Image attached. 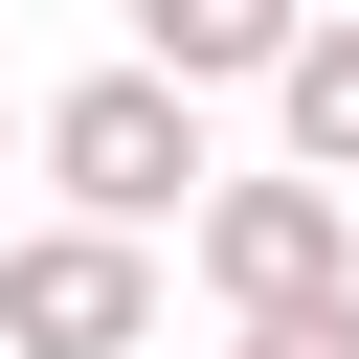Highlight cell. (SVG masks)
<instances>
[{
	"label": "cell",
	"mask_w": 359,
	"mask_h": 359,
	"mask_svg": "<svg viewBox=\"0 0 359 359\" xmlns=\"http://www.w3.org/2000/svg\"><path fill=\"white\" fill-rule=\"evenodd\" d=\"M22 157H45V224H90V247H157L224 157H202V112L180 90H135V67H90V90H45L22 112Z\"/></svg>",
	"instance_id": "obj_1"
},
{
	"label": "cell",
	"mask_w": 359,
	"mask_h": 359,
	"mask_svg": "<svg viewBox=\"0 0 359 359\" xmlns=\"http://www.w3.org/2000/svg\"><path fill=\"white\" fill-rule=\"evenodd\" d=\"M180 269L224 292V337L337 314V292H359V202H314V180H202V202H180Z\"/></svg>",
	"instance_id": "obj_2"
},
{
	"label": "cell",
	"mask_w": 359,
	"mask_h": 359,
	"mask_svg": "<svg viewBox=\"0 0 359 359\" xmlns=\"http://www.w3.org/2000/svg\"><path fill=\"white\" fill-rule=\"evenodd\" d=\"M135 337H157V247H90V224L0 247V359H135Z\"/></svg>",
	"instance_id": "obj_3"
},
{
	"label": "cell",
	"mask_w": 359,
	"mask_h": 359,
	"mask_svg": "<svg viewBox=\"0 0 359 359\" xmlns=\"http://www.w3.org/2000/svg\"><path fill=\"white\" fill-rule=\"evenodd\" d=\"M269 180H314V202H359V0H314L292 22V67H269Z\"/></svg>",
	"instance_id": "obj_4"
},
{
	"label": "cell",
	"mask_w": 359,
	"mask_h": 359,
	"mask_svg": "<svg viewBox=\"0 0 359 359\" xmlns=\"http://www.w3.org/2000/svg\"><path fill=\"white\" fill-rule=\"evenodd\" d=\"M292 22H314V0H135V90H180V112H202V90H269Z\"/></svg>",
	"instance_id": "obj_5"
},
{
	"label": "cell",
	"mask_w": 359,
	"mask_h": 359,
	"mask_svg": "<svg viewBox=\"0 0 359 359\" xmlns=\"http://www.w3.org/2000/svg\"><path fill=\"white\" fill-rule=\"evenodd\" d=\"M224 359H359V292H337V314H269V337H224Z\"/></svg>",
	"instance_id": "obj_6"
},
{
	"label": "cell",
	"mask_w": 359,
	"mask_h": 359,
	"mask_svg": "<svg viewBox=\"0 0 359 359\" xmlns=\"http://www.w3.org/2000/svg\"><path fill=\"white\" fill-rule=\"evenodd\" d=\"M0 157H22V90H0Z\"/></svg>",
	"instance_id": "obj_7"
}]
</instances>
